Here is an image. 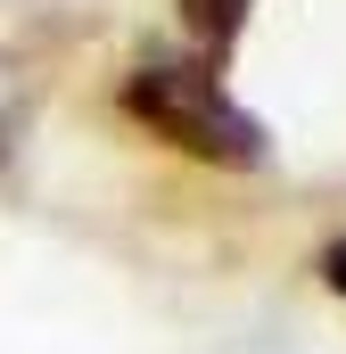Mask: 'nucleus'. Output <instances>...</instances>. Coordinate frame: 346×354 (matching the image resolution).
Here are the masks:
<instances>
[{
	"label": "nucleus",
	"instance_id": "nucleus-1",
	"mask_svg": "<svg viewBox=\"0 0 346 354\" xmlns=\"http://www.w3.org/2000/svg\"><path fill=\"white\" fill-rule=\"evenodd\" d=\"M124 115L140 132H157L165 149L198 157V165H223V174H256L272 157L264 115H248L231 99V83L215 66H198V58H140L124 75Z\"/></svg>",
	"mask_w": 346,
	"mask_h": 354
},
{
	"label": "nucleus",
	"instance_id": "nucleus-2",
	"mask_svg": "<svg viewBox=\"0 0 346 354\" xmlns=\"http://www.w3.org/2000/svg\"><path fill=\"white\" fill-rule=\"evenodd\" d=\"M173 8H181V33L198 41V66H215V75H223V58L239 50V33L256 17V0H173Z\"/></svg>",
	"mask_w": 346,
	"mask_h": 354
},
{
	"label": "nucleus",
	"instance_id": "nucleus-3",
	"mask_svg": "<svg viewBox=\"0 0 346 354\" xmlns=\"http://www.w3.org/2000/svg\"><path fill=\"white\" fill-rule=\"evenodd\" d=\"M17 124H25V91H17V75L0 66V165L17 157Z\"/></svg>",
	"mask_w": 346,
	"mask_h": 354
},
{
	"label": "nucleus",
	"instance_id": "nucleus-4",
	"mask_svg": "<svg viewBox=\"0 0 346 354\" xmlns=\"http://www.w3.org/2000/svg\"><path fill=\"white\" fill-rule=\"evenodd\" d=\"M322 280L346 297V239H330V248H322Z\"/></svg>",
	"mask_w": 346,
	"mask_h": 354
}]
</instances>
